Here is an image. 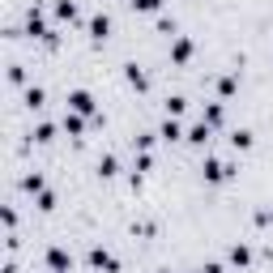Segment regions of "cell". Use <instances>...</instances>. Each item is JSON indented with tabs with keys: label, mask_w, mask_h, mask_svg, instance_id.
<instances>
[{
	"label": "cell",
	"mask_w": 273,
	"mask_h": 273,
	"mask_svg": "<svg viewBox=\"0 0 273 273\" xmlns=\"http://www.w3.org/2000/svg\"><path fill=\"white\" fill-rule=\"evenodd\" d=\"M137 9H158V0H137Z\"/></svg>",
	"instance_id": "cell-2"
},
{
	"label": "cell",
	"mask_w": 273,
	"mask_h": 273,
	"mask_svg": "<svg viewBox=\"0 0 273 273\" xmlns=\"http://www.w3.org/2000/svg\"><path fill=\"white\" fill-rule=\"evenodd\" d=\"M68 103H73L77 111H90V107H94V103H90V94H81V90H77V94H73V98H68Z\"/></svg>",
	"instance_id": "cell-1"
}]
</instances>
